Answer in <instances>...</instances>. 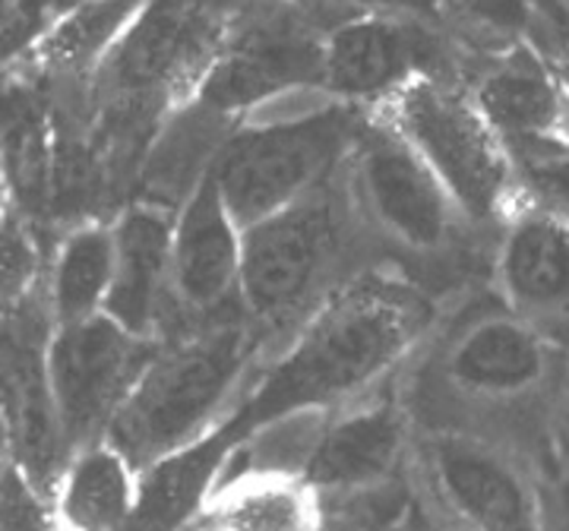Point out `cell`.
Returning <instances> with one entry per match:
<instances>
[{"label": "cell", "instance_id": "cell-1", "mask_svg": "<svg viewBox=\"0 0 569 531\" xmlns=\"http://www.w3.org/2000/svg\"><path fill=\"white\" fill-rule=\"evenodd\" d=\"M437 323L440 304L411 272L399 263L367 266L257 364L222 428L241 443L279 418L342 409L399 377Z\"/></svg>", "mask_w": 569, "mask_h": 531}, {"label": "cell", "instance_id": "cell-2", "mask_svg": "<svg viewBox=\"0 0 569 531\" xmlns=\"http://www.w3.org/2000/svg\"><path fill=\"white\" fill-rule=\"evenodd\" d=\"M383 257L355 209L346 171L305 200L247 226L238 301L263 342V361L329 291L367 266L387 263Z\"/></svg>", "mask_w": 569, "mask_h": 531}, {"label": "cell", "instance_id": "cell-3", "mask_svg": "<svg viewBox=\"0 0 569 531\" xmlns=\"http://www.w3.org/2000/svg\"><path fill=\"white\" fill-rule=\"evenodd\" d=\"M260 361L263 342L241 304L168 339L142 370L108 440L140 471L193 447L228 421Z\"/></svg>", "mask_w": 569, "mask_h": 531}, {"label": "cell", "instance_id": "cell-4", "mask_svg": "<svg viewBox=\"0 0 569 531\" xmlns=\"http://www.w3.org/2000/svg\"><path fill=\"white\" fill-rule=\"evenodd\" d=\"M370 111L320 96L307 108H269L224 140L212 178L241 226L282 212L332 181Z\"/></svg>", "mask_w": 569, "mask_h": 531}, {"label": "cell", "instance_id": "cell-5", "mask_svg": "<svg viewBox=\"0 0 569 531\" xmlns=\"http://www.w3.org/2000/svg\"><path fill=\"white\" fill-rule=\"evenodd\" d=\"M418 149L478 231L516 209V164L462 77H418L373 108Z\"/></svg>", "mask_w": 569, "mask_h": 531}, {"label": "cell", "instance_id": "cell-6", "mask_svg": "<svg viewBox=\"0 0 569 531\" xmlns=\"http://www.w3.org/2000/svg\"><path fill=\"white\" fill-rule=\"evenodd\" d=\"M250 0H146L89 82L96 102L174 114L203 89Z\"/></svg>", "mask_w": 569, "mask_h": 531}, {"label": "cell", "instance_id": "cell-7", "mask_svg": "<svg viewBox=\"0 0 569 531\" xmlns=\"http://www.w3.org/2000/svg\"><path fill=\"white\" fill-rule=\"evenodd\" d=\"M342 171L355 209L383 253L449 257L478 234L433 168L377 111H370Z\"/></svg>", "mask_w": 569, "mask_h": 531}, {"label": "cell", "instance_id": "cell-8", "mask_svg": "<svg viewBox=\"0 0 569 531\" xmlns=\"http://www.w3.org/2000/svg\"><path fill=\"white\" fill-rule=\"evenodd\" d=\"M411 474L462 531H548V471L529 452L468 430H415Z\"/></svg>", "mask_w": 569, "mask_h": 531}, {"label": "cell", "instance_id": "cell-9", "mask_svg": "<svg viewBox=\"0 0 569 531\" xmlns=\"http://www.w3.org/2000/svg\"><path fill=\"white\" fill-rule=\"evenodd\" d=\"M313 0H250L193 102L241 123L298 96L326 92V36Z\"/></svg>", "mask_w": 569, "mask_h": 531}, {"label": "cell", "instance_id": "cell-10", "mask_svg": "<svg viewBox=\"0 0 569 531\" xmlns=\"http://www.w3.org/2000/svg\"><path fill=\"white\" fill-rule=\"evenodd\" d=\"M475 61L440 22L365 10L329 29L323 89L339 102L373 111L418 77L466 80Z\"/></svg>", "mask_w": 569, "mask_h": 531}, {"label": "cell", "instance_id": "cell-11", "mask_svg": "<svg viewBox=\"0 0 569 531\" xmlns=\"http://www.w3.org/2000/svg\"><path fill=\"white\" fill-rule=\"evenodd\" d=\"M159 345L162 342L142 339L108 313L54 327L48 377L70 455L108 437Z\"/></svg>", "mask_w": 569, "mask_h": 531}, {"label": "cell", "instance_id": "cell-12", "mask_svg": "<svg viewBox=\"0 0 569 531\" xmlns=\"http://www.w3.org/2000/svg\"><path fill=\"white\" fill-rule=\"evenodd\" d=\"M54 327L44 288L3 307V459L48 497L70 459L48 377Z\"/></svg>", "mask_w": 569, "mask_h": 531}, {"label": "cell", "instance_id": "cell-13", "mask_svg": "<svg viewBox=\"0 0 569 531\" xmlns=\"http://www.w3.org/2000/svg\"><path fill=\"white\" fill-rule=\"evenodd\" d=\"M415 421L402 399V373L380 389L326 411L305 462V478L323 500L370 491L411 462Z\"/></svg>", "mask_w": 569, "mask_h": 531}, {"label": "cell", "instance_id": "cell-14", "mask_svg": "<svg viewBox=\"0 0 569 531\" xmlns=\"http://www.w3.org/2000/svg\"><path fill=\"white\" fill-rule=\"evenodd\" d=\"M466 82L512 159L569 149V92L535 44L485 51Z\"/></svg>", "mask_w": 569, "mask_h": 531}, {"label": "cell", "instance_id": "cell-15", "mask_svg": "<svg viewBox=\"0 0 569 531\" xmlns=\"http://www.w3.org/2000/svg\"><path fill=\"white\" fill-rule=\"evenodd\" d=\"M493 291L503 304L569 348V222L516 206L493 238Z\"/></svg>", "mask_w": 569, "mask_h": 531}, {"label": "cell", "instance_id": "cell-16", "mask_svg": "<svg viewBox=\"0 0 569 531\" xmlns=\"http://www.w3.org/2000/svg\"><path fill=\"white\" fill-rule=\"evenodd\" d=\"M118 266L104 313L152 342L183 335L174 298V209L133 200L114 216Z\"/></svg>", "mask_w": 569, "mask_h": 531}, {"label": "cell", "instance_id": "cell-17", "mask_svg": "<svg viewBox=\"0 0 569 531\" xmlns=\"http://www.w3.org/2000/svg\"><path fill=\"white\" fill-rule=\"evenodd\" d=\"M174 298L183 329L238 307L244 226L224 203L212 171L174 212Z\"/></svg>", "mask_w": 569, "mask_h": 531}, {"label": "cell", "instance_id": "cell-18", "mask_svg": "<svg viewBox=\"0 0 569 531\" xmlns=\"http://www.w3.org/2000/svg\"><path fill=\"white\" fill-rule=\"evenodd\" d=\"M200 531H329L323 493L301 471L244 465L231 455L190 519Z\"/></svg>", "mask_w": 569, "mask_h": 531}, {"label": "cell", "instance_id": "cell-19", "mask_svg": "<svg viewBox=\"0 0 569 531\" xmlns=\"http://www.w3.org/2000/svg\"><path fill=\"white\" fill-rule=\"evenodd\" d=\"M54 149L58 123L54 102L44 99V82L13 80L3 104V206H13L39 231L51 226Z\"/></svg>", "mask_w": 569, "mask_h": 531}, {"label": "cell", "instance_id": "cell-20", "mask_svg": "<svg viewBox=\"0 0 569 531\" xmlns=\"http://www.w3.org/2000/svg\"><path fill=\"white\" fill-rule=\"evenodd\" d=\"M142 471L108 437L77 450L51 493L58 531H127L140 503Z\"/></svg>", "mask_w": 569, "mask_h": 531}, {"label": "cell", "instance_id": "cell-21", "mask_svg": "<svg viewBox=\"0 0 569 531\" xmlns=\"http://www.w3.org/2000/svg\"><path fill=\"white\" fill-rule=\"evenodd\" d=\"M118 241L114 219H89L67 228L48 253L44 291L54 323H77L104 313L114 285Z\"/></svg>", "mask_w": 569, "mask_h": 531}, {"label": "cell", "instance_id": "cell-22", "mask_svg": "<svg viewBox=\"0 0 569 531\" xmlns=\"http://www.w3.org/2000/svg\"><path fill=\"white\" fill-rule=\"evenodd\" d=\"M516 164V206H535L569 222V149L531 152Z\"/></svg>", "mask_w": 569, "mask_h": 531}, {"label": "cell", "instance_id": "cell-23", "mask_svg": "<svg viewBox=\"0 0 569 531\" xmlns=\"http://www.w3.org/2000/svg\"><path fill=\"white\" fill-rule=\"evenodd\" d=\"M3 531H58L51 497L3 459Z\"/></svg>", "mask_w": 569, "mask_h": 531}, {"label": "cell", "instance_id": "cell-24", "mask_svg": "<svg viewBox=\"0 0 569 531\" xmlns=\"http://www.w3.org/2000/svg\"><path fill=\"white\" fill-rule=\"evenodd\" d=\"M86 3L89 0H10V20H7L10 61L26 54L48 29H54L63 17L77 13Z\"/></svg>", "mask_w": 569, "mask_h": 531}, {"label": "cell", "instance_id": "cell-25", "mask_svg": "<svg viewBox=\"0 0 569 531\" xmlns=\"http://www.w3.org/2000/svg\"><path fill=\"white\" fill-rule=\"evenodd\" d=\"M550 450H553V465L569 471V348L557 389L550 395Z\"/></svg>", "mask_w": 569, "mask_h": 531}, {"label": "cell", "instance_id": "cell-26", "mask_svg": "<svg viewBox=\"0 0 569 531\" xmlns=\"http://www.w3.org/2000/svg\"><path fill=\"white\" fill-rule=\"evenodd\" d=\"M387 531H462L456 529L452 522H447L440 512L430 507V500H427L421 488H418V481H415V497H411V503H408L402 515L389 525Z\"/></svg>", "mask_w": 569, "mask_h": 531}, {"label": "cell", "instance_id": "cell-27", "mask_svg": "<svg viewBox=\"0 0 569 531\" xmlns=\"http://www.w3.org/2000/svg\"><path fill=\"white\" fill-rule=\"evenodd\" d=\"M548 497V531H569V471L557 469L545 484Z\"/></svg>", "mask_w": 569, "mask_h": 531}, {"label": "cell", "instance_id": "cell-28", "mask_svg": "<svg viewBox=\"0 0 569 531\" xmlns=\"http://www.w3.org/2000/svg\"><path fill=\"white\" fill-rule=\"evenodd\" d=\"M553 70H557V77H560V82H563V89L569 92V51L563 54V58H557V61H553Z\"/></svg>", "mask_w": 569, "mask_h": 531}, {"label": "cell", "instance_id": "cell-29", "mask_svg": "<svg viewBox=\"0 0 569 531\" xmlns=\"http://www.w3.org/2000/svg\"><path fill=\"white\" fill-rule=\"evenodd\" d=\"M181 531H200V529H197V525H190V522H187V525H183Z\"/></svg>", "mask_w": 569, "mask_h": 531}]
</instances>
